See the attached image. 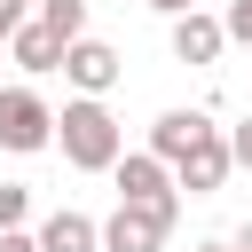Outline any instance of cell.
Returning <instances> with one entry per match:
<instances>
[{
  "label": "cell",
  "mask_w": 252,
  "mask_h": 252,
  "mask_svg": "<svg viewBox=\"0 0 252 252\" xmlns=\"http://www.w3.org/2000/svg\"><path fill=\"white\" fill-rule=\"evenodd\" d=\"M220 181H228V142H220V126H213L197 150H181V158H173V189H189V197H213Z\"/></svg>",
  "instance_id": "cell-6"
},
{
  "label": "cell",
  "mask_w": 252,
  "mask_h": 252,
  "mask_svg": "<svg viewBox=\"0 0 252 252\" xmlns=\"http://www.w3.org/2000/svg\"><path fill=\"white\" fill-rule=\"evenodd\" d=\"M55 150H63V165H79V173H110L118 158H126V134H118V118L94 102V94H79V102H63L55 110V134H47Z\"/></svg>",
  "instance_id": "cell-1"
},
{
  "label": "cell",
  "mask_w": 252,
  "mask_h": 252,
  "mask_svg": "<svg viewBox=\"0 0 252 252\" xmlns=\"http://www.w3.org/2000/svg\"><path fill=\"white\" fill-rule=\"evenodd\" d=\"M55 71H63L79 94H94V102H102V94L118 87V71H126V63H118V47H110V39H71Z\"/></svg>",
  "instance_id": "cell-4"
},
{
  "label": "cell",
  "mask_w": 252,
  "mask_h": 252,
  "mask_svg": "<svg viewBox=\"0 0 252 252\" xmlns=\"http://www.w3.org/2000/svg\"><path fill=\"white\" fill-rule=\"evenodd\" d=\"M197 252H228V244H197Z\"/></svg>",
  "instance_id": "cell-19"
},
{
  "label": "cell",
  "mask_w": 252,
  "mask_h": 252,
  "mask_svg": "<svg viewBox=\"0 0 252 252\" xmlns=\"http://www.w3.org/2000/svg\"><path fill=\"white\" fill-rule=\"evenodd\" d=\"M228 252H252V228H236V236H228Z\"/></svg>",
  "instance_id": "cell-18"
},
{
  "label": "cell",
  "mask_w": 252,
  "mask_h": 252,
  "mask_svg": "<svg viewBox=\"0 0 252 252\" xmlns=\"http://www.w3.org/2000/svg\"><path fill=\"white\" fill-rule=\"evenodd\" d=\"M47 134H55V110L32 87H0V150L32 158V150H47Z\"/></svg>",
  "instance_id": "cell-3"
},
{
  "label": "cell",
  "mask_w": 252,
  "mask_h": 252,
  "mask_svg": "<svg viewBox=\"0 0 252 252\" xmlns=\"http://www.w3.org/2000/svg\"><path fill=\"white\" fill-rule=\"evenodd\" d=\"M0 252H39V244H32L24 228H0Z\"/></svg>",
  "instance_id": "cell-16"
},
{
  "label": "cell",
  "mask_w": 252,
  "mask_h": 252,
  "mask_svg": "<svg viewBox=\"0 0 252 252\" xmlns=\"http://www.w3.org/2000/svg\"><path fill=\"white\" fill-rule=\"evenodd\" d=\"M220 16H205V8H189V16H173V55L181 63H220Z\"/></svg>",
  "instance_id": "cell-8"
},
{
  "label": "cell",
  "mask_w": 252,
  "mask_h": 252,
  "mask_svg": "<svg viewBox=\"0 0 252 252\" xmlns=\"http://www.w3.org/2000/svg\"><path fill=\"white\" fill-rule=\"evenodd\" d=\"M24 213H32V189L24 181H0V228H24Z\"/></svg>",
  "instance_id": "cell-12"
},
{
  "label": "cell",
  "mask_w": 252,
  "mask_h": 252,
  "mask_svg": "<svg viewBox=\"0 0 252 252\" xmlns=\"http://www.w3.org/2000/svg\"><path fill=\"white\" fill-rule=\"evenodd\" d=\"M220 39H244V47H252V0H228V16H220Z\"/></svg>",
  "instance_id": "cell-13"
},
{
  "label": "cell",
  "mask_w": 252,
  "mask_h": 252,
  "mask_svg": "<svg viewBox=\"0 0 252 252\" xmlns=\"http://www.w3.org/2000/svg\"><path fill=\"white\" fill-rule=\"evenodd\" d=\"M32 24H47L71 47V39H87V0H32Z\"/></svg>",
  "instance_id": "cell-11"
},
{
  "label": "cell",
  "mask_w": 252,
  "mask_h": 252,
  "mask_svg": "<svg viewBox=\"0 0 252 252\" xmlns=\"http://www.w3.org/2000/svg\"><path fill=\"white\" fill-rule=\"evenodd\" d=\"M110 173H118V205H181V197H173V165H158L150 150L118 158Z\"/></svg>",
  "instance_id": "cell-5"
},
{
  "label": "cell",
  "mask_w": 252,
  "mask_h": 252,
  "mask_svg": "<svg viewBox=\"0 0 252 252\" xmlns=\"http://www.w3.org/2000/svg\"><path fill=\"white\" fill-rule=\"evenodd\" d=\"M8 55H16L24 71H55V63H63V39H55L47 24H16V32H8Z\"/></svg>",
  "instance_id": "cell-9"
},
{
  "label": "cell",
  "mask_w": 252,
  "mask_h": 252,
  "mask_svg": "<svg viewBox=\"0 0 252 252\" xmlns=\"http://www.w3.org/2000/svg\"><path fill=\"white\" fill-rule=\"evenodd\" d=\"M220 142H228V165H252V118H244V126H228Z\"/></svg>",
  "instance_id": "cell-14"
},
{
  "label": "cell",
  "mask_w": 252,
  "mask_h": 252,
  "mask_svg": "<svg viewBox=\"0 0 252 252\" xmlns=\"http://www.w3.org/2000/svg\"><path fill=\"white\" fill-rule=\"evenodd\" d=\"M16 24H32V0H0V47H8Z\"/></svg>",
  "instance_id": "cell-15"
},
{
  "label": "cell",
  "mask_w": 252,
  "mask_h": 252,
  "mask_svg": "<svg viewBox=\"0 0 252 252\" xmlns=\"http://www.w3.org/2000/svg\"><path fill=\"white\" fill-rule=\"evenodd\" d=\"M150 8H158V16H189L197 0H150Z\"/></svg>",
  "instance_id": "cell-17"
},
{
  "label": "cell",
  "mask_w": 252,
  "mask_h": 252,
  "mask_svg": "<svg viewBox=\"0 0 252 252\" xmlns=\"http://www.w3.org/2000/svg\"><path fill=\"white\" fill-rule=\"evenodd\" d=\"M205 134H213V118H205V110H165V118L150 126V158H158V165H173V158H181V150H197Z\"/></svg>",
  "instance_id": "cell-7"
},
{
  "label": "cell",
  "mask_w": 252,
  "mask_h": 252,
  "mask_svg": "<svg viewBox=\"0 0 252 252\" xmlns=\"http://www.w3.org/2000/svg\"><path fill=\"white\" fill-rule=\"evenodd\" d=\"M173 213H181V205H118V213L94 228V252H165Z\"/></svg>",
  "instance_id": "cell-2"
},
{
  "label": "cell",
  "mask_w": 252,
  "mask_h": 252,
  "mask_svg": "<svg viewBox=\"0 0 252 252\" xmlns=\"http://www.w3.org/2000/svg\"><path fill=\"white\" fill-rule=\"evenodd\" d=\"M32 244H39V252H94V220L63 205V213H47V228H39Z\"/></svg>",
  "instance_id": "cell-10"
}]
</instances>
